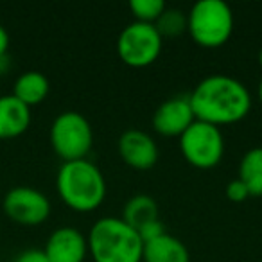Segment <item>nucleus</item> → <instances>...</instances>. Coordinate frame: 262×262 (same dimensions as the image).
<instances>
[{"mask_svg":"<svg viewBox=\"0 0 262 262\" xmlns=\"http://www.w3.org/2000/svg\"><path fill=\"white\" fill-rule=\"evenodd\" d=\"M194 117L214 126L244 119L251 110L248 86L228 74H210L194 86L189 95Z\"/></svg>","mask_w":262,"mask_h":262,"instance_id":"obj_1","label":"nucleus"},{"mask_svg":"<svg viewBox=\"0 0 262 262\" xmlns=\"http://www.w3.org/2000/svg\"><path fill=\"white\" fill-rule=\"evenodd\" d=\"M86 241L95 262H142V237L119 215L99 217Z\"/></svg>","mask_w":262,"mask_h":262,"instance_id":"obj_2","label":"nucleus"},{"mask_svg":"<svg viewBox=\"0 0 262 262\" xmlns=\"http://www.w3.org/2000/svg\"><path fill=\"white\" fill-rule=\"evenodd\" d=\"M58 194L70 208L90 212L101 207L106 198V178L88 158L63 162L56 174Z\"/></svg>","mask_w":262,"mask_h":262,"instance_id":"obj_3","label":"nucleus"},{"mask_svg":"<svg viewBox=\"0 0 262 262\" xmlns=\"http://www.w3.org/2000/svg\"><path fill=\"white\" fill-rule=\"evenodd\" d=\"M233 11L225 0H198L187 13V31L201 47L215 49L228 41L233 31Z\"/></svg>","mask_w":262,"mask_h":262,"instance_id":"obj_4","label":"nucleus"},{"mask_svg":"<svg viewBox=\"0 0 262 262\" xmlns=\"http://www.w3.org/2000/svg\"><path fill=\"white\" fill-rule=\"evenodd\" d=\"M52 149L63 162L86 158L94 144V129L83 113L67 110L56 115L49 131Z\"/></svg>","mask_w":262,"mask_h":262,"instance_id":"obj_5","label":"nucleus"},{"mask_svg":"<svg viewBox=\"0 0 262 262\" xmlns=\"http://www.w3.org/2000/svg\"><path fill=\"white\" fill-rule=\"evenodd\" d=\"M180 149L189 164L200 169L214 167L225 153V137L219 126L194 119V122L180 135Z\"/></svg>","mask_w":262,"mask_h":262,"instance_id":"obj_6","label":"nucleus"},{"mask_svg":"<svg viewBox=\"0 0 262 262\" xmlns=\"http://www.w3.org/2000/svg\"><path fill=\"white\" fill-rule=\"evenodd\" d=\"M164 38L155 24L133 20L127 24L117 38V52L126 65L146 67L160 56Z\"/></svg>","mask_w":262,"mask_h":262,"instance_id":"obj_7","label":"nucleus"},{"mask_svg":"<svg viewBox=\"0 0 262 262\" xmlns=\"http://www.w3.org/2000/svg\"><path fill=\"white\" fill-rule=\"evenodd\" d=\"M4 212L20 225H40L51 214V201L34 187L18 185L4 196Z\"/></svg>","mask_w":262,"mask_h":262,"instance_id":"obj_8","label":"nucleus"},{"mask_svg":"<svg viewBox=\"0 0 262 262\" xmlns=\"http://www.w3.org/2000/svg\"><path fill=\"white\" fill-rule=\"evenodd\" d=\"M119 155L127 165L135 169H151L158 162V146L153 137L139 127H129L119 137Z\"/></svg>","mask_w":262,"mask_h":262,"instance_id":"obj_9","label":"nucleus"},{"mask_svg":"<svg viewBox=\"0 0 262 262\" xmlns=\"http://www.w3.org/2000/svg\"><path fill=\"white\" fill-rule=\"evenodd\" d=\"M189 95H176L160 102L153 113V127L165 137H180L194 122Z\"/></svg>","mask_w":262,"mask_h":262,"instance_id":"obj_10","label":"nucleus"},{"mask_svg":"<svg viewBox=\"0 0 262 262\" xmlns=\"http://www.w3.org/2000/svg\"><path fill=\"white\" fill-rule=\"evenodd\" d=\"M43 251L51 262H83L88 241L76 226H59L49 235Z\"/></svg>","mask_w":262,"mask_h":262,"instance_id":"obj_11","label":"nucleus"},{"mask_svg":"<svg viewBox=\"0 0 262 262\" xmlns=\"http://www.w3.org/2000/svg\"><path fill=\"white\" fill-rule=\"evenodd\" d=\"M31 124V108L13 94L0 95V139H15Z\"/></svg>","mask_w":262,"mask_h":262,"instance_id":"obj_12","label":"nucleus"},{"mask_svg":"<svg viewBox=\"0 0 262 262\" xmlns=\"http://www.w3.org/2000/svg\"><path fill=\"white\" fill-rule=\"evenodd\" d=\"M144 262H190L187 244L172 233L165 232L144 243Z\"/></svg>","mask_w":262,"mask_h":262,"instance_id":"obj_13","label":"nucleus"},{"mask_svg":"<svg viewBox=\"0 0 262 262\" xmlns=\"http://www.w3.org/2000/svg\"><path fill=\"white\" fill-rule=\"evenodd\" d=\"M49 90H51V83H49L47 76L43 72L27 70V72L20 74L16 77L15 86H13V95L31 108L34 104H40L49 95Z\"/></svg>","mask_w":262,"mask_h":262,"instance_id":"obj_14","label":"nucleus"},{"mask_svg":"<svg viewBox=\"0 0 262 262\" xmlns=\"http://www.w3.org/2000/svg\"><path fill=\"white\" fill-rule=\"evenodd\" d=\"M122 219L139 232L142 226L160 219V215H158V203L149 194H135L124 205Z\"/></svg>","mask_w":262,"mask_h":262,"instance_id":"obj_15","label":"nucleus"},{"mask_svg":"<svg viewBox=\"0 0 262 262\" xmlns=\"http://www.w3.org/2000/svg\"><path fill=\"white\" fill-rule=\"evenodd\" d=\"M239 180L246 185L250 196H262V146L251 147L243 155Z\"/></svg>","mask_w":262,"mask_h":262,"instance_id":"obj_16","label":"nucleus"},{"mask_svg":"<svg viewBox=\"0 0 262 262\" xmlns=\"http://www.w3.org/2000/svg\"><path fill=\"white\" fill-rule=\"evenodd\" d=\"M155 27L158 29V33L164 36H178L187 29V15L182 9L174 8H165L164 13L157 18Z\"/></svg>","mask_w":262,"mask_h":262,"instance_id":"obj_17","label":"nucleus"},{"mask_svg":"<svg viewBox=\"0 0 262 262\" xmlns=\"http://www.w3.org/2000/svg\"><path fill=\"white\" fill-rule=\"evenodd\" d=\"M165 8L164 0H129V9L139 22L155 24Z\"/></svg>","mask_w":262,"mask_h":262,"instance_id":"obj_18","label":"nucleus"},{"mask_svg":"<svg viewBox=\"0 0 262 262\" xmlns=\"http://www.w3.org/2000/svg\"><path fill=\"white\" fill-rule=\"evenodd\" d=\"M226 196H228V200L235 201V203H241V201H244L250 196V192H248L246 185H244L239 178H233L226 183Z\"/></svg>","mask_w":262,"mask_h":262,"instance_id":"obj_19","label":"nucleus"},{"mask_svg":"<svg viewBox=\"0 0 262 262\" xmlns=\"http://www.w3.org/2000/svg\"><path fill=\"white\" fill-rule=\"evenodd\" d=\"M15 262H51V260H49V257L45 255L43 250L29 248V250L22 251V253L15 258Z\"/></svg>","mask_w":262,"mask_h":262,"instance_id":"obj_20","label":"nucleus"},{"mask_svg":"<svg viewBox=\"0 0 262 262\" xmlns=\"http://www.w3.org/2000/svg\"><path fill=\"white\" fill-rule=\"evenodd\" d=\"M8 47H9V34L4 26H0V59L6 58Z\"/></svg>","mask_w":262,"mask_h":262,"instance_id":"obj_21","label":"nucleus"},{"mask_svg":"<svg viewBox=\"0 0 262 262\" xmlns=\"http://www.w3.org/2000/svg\"><path fill=\"white\" fill-rule=\"evenodd\" d=\"M257 95H258V101L262 102V77H260V81H258V86H257Z\"/></svg>","mask_w":262,"mask_h":262,"instance_id":"obj_22","label":"nucleus"},{"mask_svg":"<svg viewBox=\"0 0 262 262\" xmlns=\"http://www.w3.org/2000/svg\"><path fill=\"white\" fill-rule=\"evenodd\" d=\"M258 65L262 67V49H260V51H258Z\"/></svg>","mask_w":262,"mask_h":262,"instance_id":"obj_23","label":"nucleus"},{"mask_svg":"<svg viewBox=\"0 0 262 262\" xmlns=\"http://www.w3.org/2000/svg\"><path fill=\"white\" fill-rule=\"evenodd\" d=\"M0 74H2V69H0Z\"/></svg>","mask_w":262,"mask_h":262,"instance_id":"obj_24","label":"nucleus"}]
</instances>
